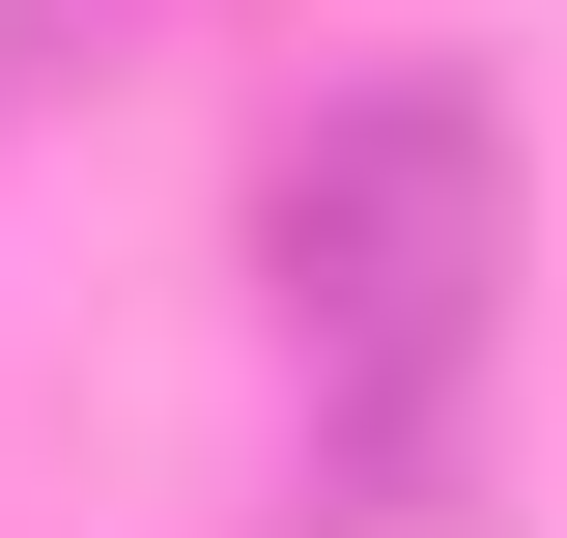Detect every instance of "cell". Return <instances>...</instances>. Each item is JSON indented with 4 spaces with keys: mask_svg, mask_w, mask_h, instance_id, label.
I'll return each instance as SVG.
<instances>
[{
    "mask_svg": "<svg viewBox=\"0 0 567 538\" xmlns=\"http://www.w3.org/2000/svg\"><path fill=\"white\" fill-rule=\"evenodd\" d=\"M114 29H142V0H0V114H29L58 58H114Z\"/></svg>",
    "mask_w": 567,
    "mask_h": 538,
    "instance_id": "obj_2",
    "label": "cell"
},
{
    "mask_svg": "<svg viewBox=\"0 0 567 538\" xmlns=\"http://www.w3.org/2000/svg\"><path fill=\"white\" fill-rule=\"evenodd\" d=\"M256 283H284V397H312V510L425 538L454 454H483V369H511V114L454 58L312 85V142L256 199Z\"/></svg>",
    "mask_w": 567,
    "mask_h": 538,
    "instance_id": "obj_1",
    "label": "cell"
}]
</instances>
